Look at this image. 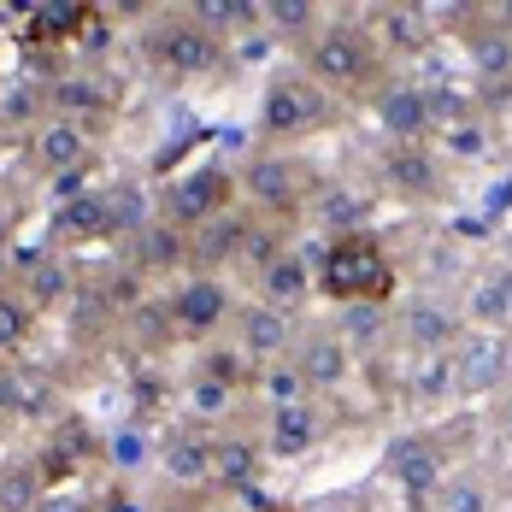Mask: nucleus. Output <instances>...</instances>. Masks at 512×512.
I'll use <instances>...</instances> for the list:
<instances>
[{
	"label": "nucleus",
	"instance_id": "nucleus-1",
	"mask_svg": "<svg viewBox=\"0 0 512 512\" xmlns=\"http://www.w3.org/2000/svg\"><path fill=\"white\" fill-rule=\"evenodd\" d=\"M301 71H307L318 89H330L336 101H377V89L395 77V65H389V53L377 48V36L365 30V18H324L318 30H312L307 42H301Z\"/></svg>",
	"mask_w": 512,
	"mask_h": 512
},
{
	"label": "nucleus",
	"instance_id": "nucleus-2",
	"mask_svg": "<svg viewBox=\"0 0 512 512\" xmlns=\"http://www.w3.org/2000/svg\"><path fill=\"white\" fill-rule=\"evenodd\" d=\"M312 271H318V301L330 307H395L401 301V271L377 230L324 242L312 254Z\"/></svg>",
	"mask_w": 512,
	"mask_h": 512
},
{
	"label": "nucleus",
	"instance_id": "nucleus-3",
	"mask_svg": "<svg viewBox=\"0 0 512 512\" xmlns=\"http://www.w3.org/2000/svg\"><path fill=\"white\" fill-rule=\"evenodd\" d=\"M342 118H348V106L330 89H318L301 65H289L259 95V142L265 148H295V142H312V136L336 130Z\"/></svg>",
	"mask_w": 512,
	"mask_h": 512
},
{
	"label": "nucleus",
	"instance_id": "nucleus-4",
	"mask_svg": "<svg viewBox=\"0 0 512 512\" xmlns=\"http://www.w3.org/2000/svg\"><path fill=\"white\" fill-rule=\"evenodd\" d=\"M236 183H242V206L248 212H265V218H307L312 195H318V171L295 148H265L259 142L254 154H242L236 165Z\"/></svg>",
	"mask_w": 512,
	"mask_h": 512
},
{
	"label": "nucleus",
	"instance_id": "nucleus-5",
	"mask_svg": "<svg viewBox=\"0 0 512 512\" xmlns=\"http://www.w3.org/2000/svg\"><path fill=\"white\" fill-rule=\"evenodd\" d=\"M142 59H148V71L165 77V83H195V77H212L224 65V36L206 30L189 6H177V12H165V18L148 24Z\"/></svg>",
	"mask_w": 512,
	"mask_h": 512
},
{
	"label": "nucleus",
	"instance_id": "nucleus-6",
	"mask_svg": "<svg viewBox=\"0 0 512 512\" xmlns=\"http://www.w3.org/2000/svg\"><path fill=\"white\" fill-rule=\"evenodd\" d=\"M242 307V295H236V283L230 277H218V271H183L171 289H165V312H171V330H177V342H218L224 330H230V318Z\"/></svg>",
	"mask_w": 512,
	"mask_h": 512
},
{
	"label": "nucleus",
	"instance_id": "nucleus-7",
	"mask_svg": "<svg viewBox=\"0 0 512 512\" xmlns=\"http://www.w3.org/2000/svg\"><path fill=\"white\" fill-rule=\"evenodd\" d=\"M236 206H242V183H236V165H224V159H206V165H195V171L171 177V183L154 195V212L171 218L177 230H201V224L236 212Z\"/></svg>",
	"mask_w": 512,
	"mask_h": 512
},
{
	"label": "nucleus",
	"instance_id": "nucleus-8",
	"mask_svg": "<svg viewBox=\"0 0 512 512\" xmlns=\"http://www.w3.org/2000/svg\"><path fill=\"white\" fill-rule=\"evenodd\" d=\"M371 171H377L383 195L407 206H436L448 195V159L436 154V142H383Z\"/></svg>",
	"mask_w": 512,
	"mask_h": 512
},
{
	"label": "nucleus",
	"instance_id": "nucleus-9",
	"mask_svg": "<svg viewBox=\"0 0 512 512\" xmlns=\"http://www.w3.org/2000/svg\"><path fill=\"white\" fill-rule=\"evenodd\" d=\"M118 106H124V89L106 65H53L48 71V118L101 130L118 118Z\"/></svg>",
	"mask_w": 512,
	"mask_h": 512
},
{
	"label": "nucleus",
	"instance_id": "nucleus-10",
	"mask_svg": "<svg viewBox=\"0 0 512 512\" xmlns=\"http://www.w3.org/2000/svg\"><path fill=\"white\" fill-rule=\"evenodd\" d=\"M389 324H395V354H454L465 336V312L436 289L401 295L389 307Z\"/></svg>",
	"mask_w": 512,
	"mask_h": 512
},
{
	"label": "nucleus",
	"instance_id": "nucleus-11",
	"mask_svg": "<svg viewBox=\"0 0 512 512\" xmlns=\"http://www.w3.org/2000/svg\"><path fill=\"white\" fill-rule=\"evenodd\" d=\"M59 395H65V383L42 359H6L0 365V424H42L48 430L53 418H65Z\"/></svg>",
	"mask_w": 512,
	"mask_h": 512
},
{
	"label": "nucleus",
	"instance_id": "nucleus-12",
	"mask_svg": "<svg viewBox=\"0 0 512 512\" xmlns=\"http://www.w3.org/2000/svg\"><path fill=\"white\" fill-rule=\"evenodd\" d=\"M30 460H36V471H42L48 489H83L89 471L101 465V436H95L77 412H65V418H53L48 430H42V448H36Z\"/></svg>",
	"mask_w": 512,
	"mask_h": 512
},
{
	"label": "nucleus",
	"instance_id": "nucleus-13",
	"mask_svg": "<svg viewBox=\"0 0 512 512\" xmlns=\"http://www.w3.org/2000/svg\"><path fill=\"white\" fill-rule=\"evenodd\" d=\"M289 365L301 371V383H307L318 401L342 395V389H348V383L359 377V354L348 348V342H342V330H336V324H301Z\"/></svg>",
	"mask_w": 512,
	"mask_h": 512
},
{
	"label": "nucleus",
	"instance_id": "nucleus-14",
	"mask_svg": "<svg viewBox=\"0 0 512 512\" xmlns=\"http://www.w3.org/2000/svg\"><path fill=\"white\" fill-rule=\"evenodd\" d=\"M330 412H324V401L312 395V401H295V407H271L259 412V442H265V460H307V454H318L324 442H330Z\"/></svg>",
	"mask_w": 512,
	"mask_h": 512
},
{
	"label": "nucleus",
	"instance_id": "nucleus-15",
	"mask_svg": "<svg viewBox=\"0 0 512 512\" xmlns=\"http://www.w3.org/2000/svg\"><path fill=\"white\" fill-rule=\"evenodd\" d=\"M359 18H365V30L377 36V48L389 53V65H395V59H418V53H430L436 48V36H442L436 6H418V0H383V6H365Z\"/></svg>",
	"mask_w": 512,
	"mask_h": 512
},
{
	"label": "nucleus",
	"instance_id": "nucleus-16",
	"mask_svg": "<svg viewBox=\"0 0 512 512\" xmlns=\"http://www.w3.org/2000/svg\"><path fill=\"white\" fill-rule=\"evenodd\" d=\"M301 324H307V318H289V312L265 307V301H242L236 318H230V348H236L242 359H254L259 371H265V365H277V359L295 354Z\"/></svg>",
	"mask_w": 512,
	"mask_h": 512
},
{
	"label": "nucleus",
	"instance_id": "nucleus-17",
	"mask_svg": "<svg viewBox=\"0 0 512 512\" xmlns=\"http://www.w3.org/2000/svg\"><path fill=\"white\" fill-rule=\"evenodd\" d=\"M371 112H377V124H383V142H430V136H436V95H430L418 77H407V71H395V77L377 89Z\"/></svg>",
	"mask_w": 512,
	"mask_h": 512
},
{
	"label": "nucleus",
	"instance_id": "nucleus-18",
	"mask_svg": "<svg viewBox=\"0 0 512 512\" xmlns=\"http://www.w3.org/2000/svg\"><path fill=\"white\" fill-rule=\"evenodd\" d=\"M6 283H12L36 312H71V301L83 295V271L71 265V254H59V248L12 259V277H6Z\"/></svg>",
	"mask_w": 512,
	"mask_h": 512
},
{
	"label": "nucleus",
	"instance_id": "nucleus-19",
	"mask_svg": "<svg viewBox=\"0 0 512 512\" xmlns=\"http://www.w3.org/2000/svg\"><path fill=\"white\" fill-rule=\"evenodd\" d=\"M159 471H165V489L171 495H218L212 489V430L206 424H189V418L177 430H165Z\"/></svg>",
	"mask_w": 512,
	"mask_h": 512
},
{
	"label": "nucleus",
	"instance_id": "nucleus-20",
	"mask_svg": "<svg viewBox=\"0 0 512 512\" xmlns=\"http://www.w3.org/2000/svg\"><path fill=\"white\" fill-rule=\"evenodd\" d=\"M124 265L142 277V283H177L183 271H189V230H177L171 218H148L130 242H124Z\"/></svg>",
	"mask_w": 512,
	"mask_h": 512
},
{
	"label": "nucleus",
	"instance_id": "nucleus-21",
	"mask_svg": "<svg viewBox=\"0 0 512 512\" xmlns=\"http://www.w3.org/2000/svg\"><path fill=\"white\" fill-rule=\"evenodd\" d=\"M512 377V348L507 336H489V330H465L460 348H454V395L477 401V395H501V383Z\"/></svg>",
	"mask_w": 512,
	"mask_h": 512
},
{
	"label": "nucleus",
	"instance_id": "nucleus-22",
	"mask_svg": "<svg viewBox=\"0 0 512 512\" xmlns=\"http://www.w3.org/2000/svg\"><path fill=\"white\" fill-rule=\"evenodd\" d=\"M265 442H259V424H218L212 430V489L218 495H242L254 489L259 471H265Z\"/></svg>",
	"mask_w": 512,
	"mask_h": 512
},
{
	"label": "nucleus",
	"instance_id": "nucleus-23",
	"mask_svg": "<svg viewBox=\"0 0 512 512\" xmlns=\"http://www.w3.org/2000/svg\"><path fill=\"white\" fill-rule=\"evenodd\" d=\"M24 148H30V171L36 177H77L95 159V130L71 124V118H42L24 136Z\"/></svg>",
	"mask_w": 512,
	"mask_h": 512
},
{
	"label": "nucleus",
	"instance_id": "nucleus-24",
	"mask_svg": "<svg viewBox=\"0 0 512 512\" xmlns=\"http://www.w3.org/2000/svg\"><path fill=\"white\" fill-rule=\"evenodd\" d=\"M254 301L265 307L289 312V318H307V307L318 301V271H312V248H289V254L277 259V265H265L254 277Z\"/></svg>",
	"mask_w": 512,
	"mask_h": 512
},
{
	"label": "nucleus",
	"instance_id": "nucleus-25",
	"mask_svg": "<svg viewBox=\"0 0 512 512\" xmlns=\"http://www.w3.org/2000/svg\"><path fill=\"white\" fill-rule=\"evenodd\" d=\"M389 471L401 477V489H407V507H418V512L436 507L442 483L454 477V471H448V448H442L436 436H407V442L389 454Z\"/></svg>",
	"mask_w": 512,
	"mask_h": 512
},
{
	"label": "nucleus",
	"instance_id": "nucleus-26",
	"mask_svg": "<svg viewBox=\"0 0 512 512\" xmlns=\"http://www.w3.org/2000/svg\"><path fill=\"white\" fill-rule=\"evenodd\" d=\"M307 218L324 230V242H336V236H359V230H371V189L324 177L318 195H312V206H307Z\"/></svg>",
	"mask_w": 512,
	"mask_h": 512
},
{
	"label": "nucleus",
	"instance_id": "nucleus-27",
	"mask_svg": "<svg viewBox=\"0 0 512 512\" xmlns=\"http://www.w3.org/2000/svg\"><path fill=\"white\" fill-rule=\"evenodd\" d=\"M248 206H236V212H224V218H212L201 230H189V271H230L236 259H242V242H248Z\"/></svg>",
	"mask_w": 512,
	"mask_h": 512
},
{
	"label": "nucleus",
	"instance_id": "nucleus-28",
	"mask_svg": "<svg viewBox=\"0 0 512 512\" xmlns=\"http://www.w3.org/2000/svg\"><path fill=\"white\" fill-rule=\"evenodd\" d=\"M395 359H401L395 395L407 407H448V401H460L454 395V354H395Z\"/></svg>",
	"mask_w": 512,
	"mask_h": 512
},
{
	"label": "nucleus",
	"instance_id": "nucleus-29",
	"mask_svg": "<svg viewBox=\"0 0 512 512\" xmlns=\"http://www.w3.org/2000/svg\"><path fill=\"white\" fill-rule=\"evenodd\" d=\"M465 330H489V336H507L512 330V265H489L471 277L465 289Z\"/></svg>",
	"mask_w": 512,
	"mask_h": 512
},
{
	"label": "nucleus",
	"instance_id": "nucleus-30",
	"mask_svg": "<svg viewBox=\"0 0 512 512\" xmlns=\"http://www.w3.org/2000/svg\"><path fill=\"white\" fill-rule=\"evenodd\" d=\"M289 248H295V224H289V218H265V212H254V218H248V242H242L236 271L259 277L265 265H277Z\"/></svg>",
	"mask_w": 512,
	"mask_h": 512
},
{
	"label": "nucleus",
	"instance_id": "nucleus-31",
	"mask_svg": "<svg viewBox=\"0 0 512 512\" xmlns=\"http://www.w3.org/2000/svg\"><path fill=\"white\" fill-rule=\"evenodd\" d=\"M118 342H130L136 354H165V348H177V330H171L165 295H148L142 307L130 312V318L118 324Z\"/></svg>",
	"mask_w": 512,
	"mask_h": 512
},
{
	"label": "nucleus",
	"instance_id": "nucleus-32",
	"mask_svg": "<svg viewBox=\"0 0 512 512\" xmlns=\"http://www.w3.org/2000/svg\"><path fill=\"white\" fill-rule=\"evenodd\" d=\"M195 377H206V383H218V389H230L236 401L242 395H254V383H259V365L254 359H242L230 342H206L201 359H195Z\"/></svg>",
	"mask_w": 512,
	"mask_h": 512
},
{
	"label": "nucleus",
	"instance_id": "nucleus-33",
	"mask_svg": "<svg viewBox=\"0 0 512 512\" xmlns=\"http://www.w3.org/2000/svg\"><path fill=\"white\" fill-rule=\"evenodd\" d=\"M48 118V83L36 77H18V83H0V130H36Z\"/></svg>",
	"mask_w": 512,
	"mask_h": 512
},
{
	"label": "nucleus",
	"instance_id": "nucleus-34",
	"mask_svg": "<svg viewBox=\"0 0 512 512\" xmlns=\"http://www.w3.org/2000/svg\"><path fill=\"white\" fill-rule=\"evenodd\" d=\"M36 324H42V312L30 307L12 283H0V365H6V359H24Z\"/></svg>",
	"mask_w": 512,
	"mask_h": 512
},
{
	"label": "nucleus",
	"instance_id": "nucleus-35",
	"mask_svg": "<svg viewBox=\"0 0 512 512\" xmlns=\"http://www.w3.org/2000/svg\"><path fill=\"white\" fill-rule=\"evenodd\" d=\"M95 18H101V6H83V0H71V6H42V12L30 18V42H77V36H89Z\"/></svg>",
	"mask_w": 512,
	"mask_h": 512
},
{
	"label": "nucleus",
	"instance_id": "nucleus-36",
	"mask_svg": "<svg viewBox=\"0 0 512 512\" xmlns=\"http://www.w3.org/2000/svg\"><path fill=\"white\" fill-rule=\"evenodd\" d=\"M42 495H48V483H42L36 460L0 465V512H36L42 507Z\"/></svg>",
	"mask_w": 512,
	"mask_h": 512
},
{
	"label": "nucleus",
	"instance_id": "nucleus-37",
	"mask_svg": "<svg viewBox=\"0 0 512 512\" xmlns=\"http://www.w3.org/2000/svg\"><path fill=\"white\" fill-rule=\"evenodd\" d=\"M330 12L318 6V0H265V30H277V36H289L295 48L307 42L312 30L324 24Z\"/></svg>",
	"mask_w": 512,
	"mask_h": 512
},
{
	"label": "nucleus",
	"instance_id": "nucleus-38",
	"mask_svg": "<svg viewBox=\"0 0 512 512\" xmlns=\"http://www.w3.org/2000/svg\"><path fill=\"white\" fill-rule=\"evenodd\" d=\"M189 12L201 18L206 30H218V36H236V30H259L265 24V6H254V0H201Z\"/></svg>",
	"mask_w": 512,
	"mask_h": 512
},
{
	"label": "nucleus",
	"instance_id": "nucleus-39",
	"mask_svg": "<svg viewBox=\"0 0 512 512\" xmlns=\"http://www.w3.org/2000/svg\"><path fill=\"white\" fill-rule=\"evenodd\" d=\"M254 395H259V407H265V412H271V407H295V401H312V389L301 383V371H295L289 359H277V365H265V371H259Z\"/></svg>",
	"mask_w": 512,
	"mask_h": 512
},
{
	"label": "nucleus",
	"instance_id": "nucleus-40",
	"mask_svg": "<svg viewBox=\"0 0 512 512\" xmlns=\"http://www.w3.org/2000/svg\"><path fill=\"white\" fill-rule=\"evenodd\" d=\"M436 512H489V483L483 477H448L442 495H436Z\"/></svg>",
	"mask_w": 512,
	"mask_h": 512
},
{
	"label": "nucleus",
	"instance_id": "nucleus-41",
	"mask_svg": "<svg viewBox=\"0 0 512 512\" xmlns=\"http://www.w3.org/2000/svg\"><path fill=\"white\" fill-rule=\"evenodd\" d=\"M36 512H95V495L89 489H48Z\"/></svg>",
	"mask_w": 512,
	"mask_h": 512
},
{
	"label": "nucleus",
	"instance_id": "nucleus-42",
	"mask_svg": "<svg viewBox=\"0 0 512 512\" xmlns=\"http://www.w3.org/2000/svg\"><path fill=\"white\" fill-rule=\"evenodd\" d=\"M12 254H18V224H12V212H0V271L12 265Z\"/></svg>",
	"mask_w": 512,
	"mask_h": 512
},
{
	"label": "nucleus",
	"instance_id": "nucleus-43",
	"mask_svg": "<svg viewBox=\"0 0 512 512\" xmlns=\"http://www.w3.org/2000/svg\"><path fill=\"white\" fill-rule=\"evenodd\" d=\"M189 512H242V507H236L230 495H195V501H189Z\"/></svg>",
	"mask_w": 512,
	"mask_h": 512
},
{
	"label": "nucleus",
	"instance_id": "nucleus-44",
	"mask_svg": "<svg viewBox=\"0 0 512 512\" xmlns=\"http://www.w3.org/2000/svg\"><path fill=\"white\" fill-rule=\"evenodd\" d=\"M136 389H142V412L165 407V383H159V377H142V383H136Z\"/></svg>",
	"mask_w": 512,
	"mask_h": 512
},
{
	"label": "nucleus",
	"instance_id": "nucleus-45",
	"mask_svg": "<svg viewBox=\"0 0 512 512\" xmlns=\"http://www.w3.org/2000/svg\"><path fill=\"white\" fill-rule=\"evenodd\" d=\"M295 512H354V507H342V501H330V507H295Z\"/></svg>",
	"mask_w": 512,
	"mask_h": 512
}]
</instances>
